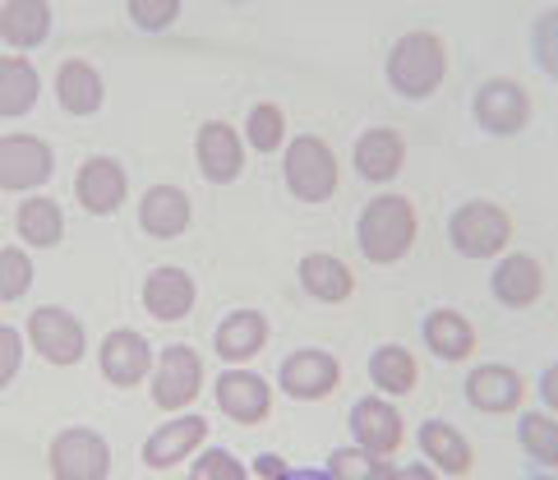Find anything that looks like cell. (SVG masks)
<instances>
[{"label": "cell", "instance_id": "6da1fadb", "mask_svg": "<svg viewBox=\"0 0 558 480\" xmlns=\"http://www.w3.org/2000/svg\"><path fill=\"white\" fill-rule=\"evenodd\" d=\"M415 231H421L415 204L397 190H378L374 199L361 204V213H355V250H361L365 264H374V268L402 264L415 245Z\"/></svg>", "mask_w": 558, "mask_h": 480}, {"label": "cell", "instance_id": "7a4b0ae2", "mask_svg": "<svg viewBox=\"0 0 558 480\" xmlns=\"http://www.w3.org/2000/svg\"><path fill=\"white\" fill-rule=\"evenodd\" d=\"M384 79H388V88L397 97L425 103V97H434L448 79V43L429 28L402 33L384 56Z\"/></svg>", "mask_w": 558, "mask_h": 480}, {"label": "cell", "instance_id": "3957f363", "mask_svg": "<svg viewBox=\"0 0 558 480\" xmlns=\"http://www.w3.org/2000/svg\"><path fill=\"white\" fill-rule=\"evenodd\" d=\"M512 213L494 199H466L448 213V245L462 259H475V264H498L512 245Z\"/></svg>", "mask_w": 558, "mask_h": 480}, {"label": "cell", "instance_id": "277c9868", "mask_svg": "<svg viewBox=\"0 0 558 480\" xmlns=\"http://www.w3.org/2000/svg\"><path fill=\"white\" fill-rule=\"evenodd\" d=\"M282 180H287V194L301 199V204H328L337 185H342L337 148L324 134H291V144L282 153Z\"/></svg>", "mask_w": 558, "mask_h": 480}, {"label": "cell", "instance_id": "5b68a950", "mask_svg": "<svg viewBox=\"0 0 558 480\" xmlns=\"http://www.w3.org/2000/svg\"><path fill=\"white\" fill-rule=\"evenodd\" d=\"M204 384H208V365H204V351H198L194 343H171V347L157 351L148 397L162 416H185L198 403Z\"/></svg>", "mask_w": 558, "mask_h": 480}, {"label": "cell", "instance_id": "8992f818", "mask_svg": "<svg viewBox=\"0 0 558 480\" xmlns=\"http://www.w3.org/2000/svg\"><path fill=\"white\" fill-rule=\"evenodd\" d=\"M471 116H475V125H481L485 134L512 139V134H522V130L531 125L535 97H531V88L522 84V79H512V74H489L485 84L475 88V97H471Z\"/></svg>", "mask_w": 558, "mask_h": 480}, {"label": "cell", "instance_id": "52a82bcc", "mask_svg": "<svg viewBox=\"0 0 558 480\" xmlns=\"http://www.w3.org/2000/svg\"><path fill=\"white\" fill-rule=\"evenodd\" d=\"M51 480H111V444L93 425H65L47 444Z\"/></svg>", "mask_w": 558, "mask_h": 480}, {"label": "cell", "instance_id": "ba28073f", "mask_svg": "<svg viewBox=\"0 0 558 480\" xmlns=\"http://www.w3.org/2000/svg\"><path fill=\"white\" fill-rule=\"evenodd\" d=\"M24 333H28V347L56 370H74L78 360L88 356L84 319H78L74 310H65V305H37L24 319Z\"/></svg>", "mask_w": 558, "mask_h": 480}, {"label": "cell", "instance_id": "9c48e42d", "mask_svg": "<svg viewBox=\"0 0 558 480\" xmlns=\"http://www.w3.org/2000/svg\"><path fill=\"white\" fill-rule=\"evenodd\" d=\"M51 176H56V148L43 134H28V130L0 134V190L33 199Z\"/></svg>", "mask_w": 558, "mask_h": 480}, {"label": "cell", "instance_id": "30bf717a", "mask_svg": "<svg viewBox=\"0 0 558 480\" xmlns=\"http://www.w3.org/2000/svg\"><path fill=\"white\" fill-rule=\"evenodd\" d=\"M531 393L535 388L526 384V374L517 365H504V360H481V365H471L466 384H462L466 407L481 411V416H522Z\"/></svg>", "mask_w": 558, "mask_h": 480}, {"label": "cell", "instance_id": "8fae6325", "mask_svg": "<svg viewBox=\"0 0 558 480\" xmlns=\"http://www.w3.org/2000/svg\"><path fill=\"white\" fill-rule=\"evenodd\" d=\"M277 388L291 403H328L342 388V360L328 347H295L277 365Z\"/></svg>", "mask_w": 558, "mask_h": 480}, {"label": "cell", "instance_id": "7c38bea8", "mask_svg": "<svg viewBox=\"0 0 558 480\" xmlns=\"http://www.w3.org/2000/svg\"><path fill=\"white\" fill-rule=\"evenodd\" d=\"M245 130L222 116H213L194 130V167L208 185H235L245 176Z\"/></svg>", "mask_w": 558, "mask_h": 480}, {"label": "cell", "instance_id": "4fadbf2b", "mask_svg": "<svg viewBox=\"0 0 558 480\" xmlns=\"http://www.w3.org/2000/svg\"><path fill=\"white\" fill-rule=\"evenodd\" d=\"M74 204L88 217H116L130 204V171L121 157L88 153L74 171Z\"/></svg>", "mask_w": 558, "mask_h": 480}, {"label": "cell", "instance_id": "5bb4252c", "mask_svg": "<svg viewBox=\"0 0 558 480\" xmlns=\"http://www.w3.org/2000/svg\"><path fill=\"white\" fill-rule=\"evenodd\" d=\"M347 420H351V444L365 448L369 457H378V463L397 457L407 444V420H402V411H397L392 397H378V393L355 397Z\"/></svg>", "mask_w": 558, "mask_h": 480}, {"label": "cell", "instance_id": "9a60e30c", "mask_svg": "<svg viewBox=\"0 0 558 480\" xmlns=\"http://www.w3.org/2000/svg\"><path fill=\"white\" fill-rule=\"evenodd\" d=\"M213 407L222 411L231 425L254 430L264 425L277 407V388L258 370H222L213 379Z\"/></svg>", "mask_w": 558, "mask_h": 480}, {"label": "cell", "instance_id": "2e32d148", "mask_svg": "<svg viewBox=\"0 0 558 480\" xmlns=\"http://www.w3.org/2000/svg\"><path fill=\"white\" fill-rule=\"evenodd\" d=\"M204 448H208V420L198 411H185V416H167L162 425L144 439L138 463L148 471H175V467L194 463Z\"/></svg>", "mask_w": 558, "mask_h": 480}, {"label": "cell", "instance_id": "e0dca14e", "mask_svg": "<svg viewBox=\"0 0 558 480\" xmlns=\"http://www.w3.org/2000/svg\"><path fill=\"white\" fill-rule=\"evenodd\" d=\"M97 370H102V379L111 388H138L148 384L153 370H157V347L148 343L138 328H111L102 343H97Z\"/></svg>", "mask_w": 558, "mask_h": 480}, {"label": "cell", "instance_id": "ac0fdd59", "mask_svg": "<svg viewBox=\"0 0 558 480\" xmlns=\"http://www.w3.org/2000/svg\"><path fill=\"white\" fill-rule=\"evenodd\" d=\"M138 305H144L148 319L157 324H185L198 305V283L194 273L181 268V264H157L148 268L144 287H138Z\"/></svg>", "mask_w": 558, "mask_h": 480}, {"label": "cell", "instance_id": "d6986e66", "mask_svg": "<svg viewBox=\"0 0 558 480\" xmlns=\"http://www.w3.org/2000/svg\"><path fill=\"white\" fill-rule=\"evenodd\" d=\"M545 287H549V277H545V264L535 254L526 250H508L498 264L489 268V296L498 300L504 310H535L545 300Z\"/></svg>", "mask_w": 558, "mask_h": 480}, {"label": "cell", "instance_id": "ffe728a7", "mask_svg": "<svg viewBox=\"0 0 558 480\" xmlns=\"http://www.w3.org/2000/svg\"><path fill=\"white\" fill-rule=\"evenodd\" d=\"M268 333L264 310H227L213 328V356L222 360V370H250V360L268 347Z\"/></svg>", "mask_w": 558, "mask_h": 480}, {"label": "cell", "instance_id": "44dd1931", "mask_svg": "<svg viewBox=\"0 0 558 480\" xmlns=\"http://www.w3.org/2000/svg\"><path fill=\"white\" fill-rule=\"evenodd\" d=\"M51 97H56V107H61L65 116L88 120V116H97L107 107V79H102V70H97L93 60L70 56L51 74Z\"/></svg>", "mask_w": 558, "mask_h": 480}, {"label": "cell", "instance_id": "7402d4cb", "mask_svg": "<svg viewBox=\"0 0 558 480\" xmlns=\"http://www.w3.org/2000/svg\"><path fill=\"white\" fill-rule=\"evenodd\" d=\"M194 223V199L171 185V180H157L138 194V231L153 240H181Z\"/></svg>", "mask_w": 558, "mask_h": 480}, {"label": "cell", "instance_id": "603a6c76", "mask_svg": "<svg viewBox=\"0 0 558 480\" xmlns=\"http://www.w3.org/2000/svg\"><path fill=\"white\" fill-rule=\"evenodd\" d=\"M415 444H421V457L438 471V476H452V480H466L475 471V448L471 439L452 425L444 416H429L421 430H415Z\"/></svg>", "mask_w": 558, "mask_h": 480}, {"label": "cell", "instance_id": "cb8c5ba5", "mask_svg": "<svg viewBox=\"0 0 558 480\" xmlns=\"http://www.w3.org/2000/svg\"><path fill=\"white\" fill-rule=\"evenodd\" d=\"M421 343L434 360H444V365H466L475 356V347H481V337H475V324L462 310L438 305L421 319Z\"/></svg>", "mask_w": 558, "mask_h": 480}, {"label": "cell", "instance_id": "d4e9b609", "mask_svg": "<svg viewBox=\"0 0 558 480\" xmlns=\"http://www.w3.org/2000/svg\"><path fill=\"white\" fill-rule=\"evenodd\" d=\"M351 163H355V176L369 180V185H392L407 167V139L392 125H369L355 139Z\"/></svg>", "mask_w": 558, "mask_h": 480}, {"label": "cell", "instance_id": "484cf974", "mask_svg": "<svg viewBox=\"0 0 558 480\" xmlns=\"http://www.w3.org/2000/svg\"><path fill=\"white\" fill-rule=\"evenodd\" d=\"M295 277H301V291L318 305H347L355 296V268L347 264L342 254H328V250H314V254H301L295 264Z\"/></svg>", "mask_w": 558, "mask_h": 480}, {"label": "cell", "instance_id": "4316f807", "mask_svg": "<svg viewBox=\"0 0 558 480\" xmlns=\"http://www.w3.org/2000/svg\"><path fill=\"white\" fill-rule=\"evenodd\" d=\"M56 28V10L47 0H5L0 5V43L14 56L37 51Z\"/></svg>", "mask_w": 558, "mask_h": 480}, {"label": "cell", "instance_id": "83f0119b", "mask_svg": "<svg viewBox=\"0 0 558 480\" xmlns=\"http://www.w3.org/2000/svg\"><path fill=\"white\" fill-rule=\"evenodd\" d=\"M365 374H369L378 397H392L397 403V397H411L415 384H421V360H415V351H407L402 343H378L369 351Z\"/></svg>", "mask_w": 558, "mask_h": 480}, {"label": "cell", "instance_id": "f1b7e54d", "mask_svg": "<svg viewBox=\"0 0 558 480\" xmlns=\"http://www.w3.org/2000/svg\"><path fill=\"white\" fill-rule=\"evenodd\" d=\"M14 236L24 250H56L65 240V208L51 194H33L14 208Z\"/></svg>", "mask_w": 558, "mask_h": 480}, {"label": "cell", "instance_id": "f546056e", "mask_svg": "<svg viewBox=\"0 0 558 480\" xmlns=\"http://www.w3.org/2000/svg\"><path fill=\"white\" fill-rule=\"evenodd\" d=\"M37 97H43V74L28 56H14L5 51L0 56V116L5 120H19L37 107Z\"/></svg>", "mask_w": 558, "mask_h": 480}, {"label": "cell", "instance_id": "4dcf8cb0", "mask_svg": "<svg viewBox=\"0 0 558 480\" xmlns=\"http://www.w3.org/2000/svg\"><path fill=\"white\" fill-rule=\"evenodd\" d=\"M517 444H522L526 463H535V471H558V416H549L545 407H526L517 416Z\"/></svg>", "mask_w": 558, "mask_h": 480}, {"label": "cell", "instance_id": "1f68e13d", "mask_svg": "<svg viewBox=\"0 0 558 480\" xmlns=\"http://www.w3.org/2000/svg\"><path fill=\"white\" fill-rule=\"evenodd\" d=\"M245 144H250L254 153H264V157L287 153V144H291L287 111L277 107V103H254L250 116H245Z\"/></svg>", "mask_w": 558, "mask_h": 480}, {"label": "cell", "instance_id": "d6a6232c", "mask_svg": "<svg viewBox=\"0 0 558 480\" xmlns=\"http://www.w3.org/2000/svg\"><path fill=\"white\" fill-rule=\"evenodd\" d=\"M33 254L19 245V240H10L5 250H0V300L5 305H19L28 291H33Z\"/></svg>", "mask_w": 558, "mask_h": 480}, {"label": "cell", "instance_id": "836d02e7", "mask_svg": "<svg viewBox=\"0 0 558 480\" xmlns=\"http://www.w3.org/2000/svg\"><path fill=\"white\" fill-rule=\"evenodd\" d=\"M185 480H254V471H250L231 448L208 444V448L190 463V476H185Z\"/></svg>", "mask_w": 558, "mask_h": 480}, {"label": "cell", "instance_id": "e575fe53", "mask_svg": "<svg viewBox=\"0 0 558 480\" xmlns=\"http://www.w3.org/2000/svg\"><path fill=\"white\" fill-rule=\"evenodd\" d=\"M531 60L541 65V74L558 79V5H545L531 19Z\"/></svg>", "mask_w": 558, "mask_h": 480}, {"label": "cell", "instance_id": "d590c367", "mask_svg": "<svg viewBox=\"0 0 558 480\" xmlns=\"http://www.w3.org/2000/svg\"><path fill=\"white\" fill-rule=\"evenodd\" d=\"M384 467H388V463H378V457H369L365 448H355V444L332 448L328 463H324V471H328L332 480H378V476H384Z\"/></svg>", "mask_w": 558, "mask_h": 480}, {"label": "cell", "instance_id": "8d00e7d4", "mask_svg": "<svg viewBox=\"0 0 558 480\" xmlns=\"http://www.w3.org/2000/svg\"><path fill=\"white\" fill-rule=\"evenodd\" d=\"M125 19L138 33H167L181 19V0H130Z\"/></svg>", "mask_w": 558, "mask_h": 480}, {"label": "cell", "instance_id": "74e56055", "mask_svg": "<svg viewBox=\"0 0 558 480\" xmlns=\"http://www.w3.org/2000/svg\"><path fill=\"white\" fill-rule=\"evenodd\" d=\"M24 343H28V333H24V328H14V324L0 328V388H10L14 379H19V360H24Z\"/></svg>", "mask_w": 558, "mask_h": 480}, {"label": "cell", "instance_id": "f35d334b", "mask_svg": "<svg viewBox=\"0 0 558 480\" xmlns=\"http://www.w3.org/2000/svg\"><path fill=\"white\" fill-rule=\"evenodd\" d=\"M535 393H541V407L549 416H558V360L541 370V379H535Z\"/></svg>", "mask_w": 558, "mask_h": 480}, {"label": "cell", "instance_id": "ab89813d", "mask_svg": "<svg viewBox=\"0 0 558 480\" xmlns=\"http://www.w3.org/2000/svg\"><path fill=\"white\" fill-rule=\"evenodd\" d=\"M378 480H438V471L429 463H388Z\"/></svg>", "mask_w": 558, "mask_h": 480}, {"label": "cell", "instance_id": "60d3db41", "mask_svg": "<svg viewBox=\"0 0 558 480\" xmlns=\"http://www.w3.org/2000/svg\"><path fill=\"white\" fill-rule=\"evenodd\" d=\"M250 471H254L258 480H282L291 467H287V457H282V453H258L254 463H250Z\"/></svg>", "mask_w": 558, "mask_h": 480}, {"label": "cell", "instance_id": "b9f144b4", "mask_svg": "<svg viewBox=\"0 0 558 480\" xmlns=\"http://www.w3.org/2000/svg\"><path fill=\"white\" fill-rule=\"evenodd\" d=\"M282 480H332L328 471H318V467H291Z\"/></svg>", "mask_w": 558, "mask_h": 480}, {"label": "cell", "instance_id": "7bdbcfd3", "mask_svg": "<svg viewBox=\"0 0 558 480\" xmlns=\"http://www.w3.org/2000/svg\"><path fill=\"white\" fill-rule=\"evenodd\" d=\"M522 480H558V471H526Z\"/></svg>", "mask_w": 558, "mask_h": 480}]
</instances>
